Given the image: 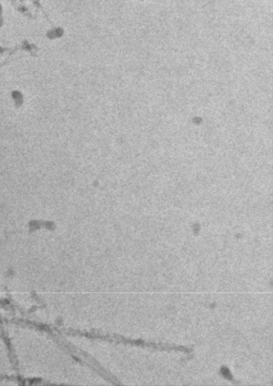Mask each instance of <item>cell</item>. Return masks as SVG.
Listing matches in <instances>:
<instances>
[{"label": "cell", "mask_w": 273, "mask_h": 386, "mask_svg": "<svg viewBox=\"0 0 273 386\" xmlns=\"http://www.w3.org/2000/svg\"><path fill=\"white\" fill-rule=\"evenodd\" d=\"M62 35V30H58V29H54V30H51L50 31V38H56L57 36H60Z\"/></svg>", "instance_id": "obj_2"}, {"label": "cell", "mask_w": 273, "mask_h": 386, "mask_svg": "<svg viewBox=\"0 0 273 386\" xmlns=\"http://www.w3.org/2000/svg\"><path fill=\"white\" fill-rule=\"evenodd\" d=\"M221 372H222V373H223V376H224V377L227 378V379H229V380L233 381V376H232L231 373H230V370H229V369H227V367H224H224H222L221 368Z\"/></svg>", "instance_id": "obj_1"}]
</instances>
